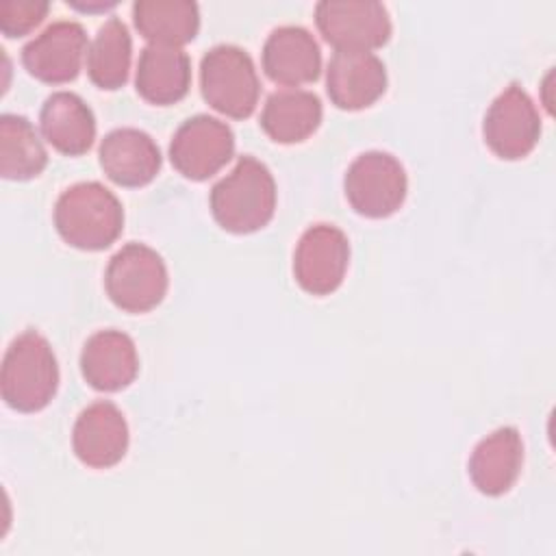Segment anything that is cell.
<instances>
[{"label": "cell", "instance_id": "cell-1", "mask_svg": "<svg viewBox=\"0 0 556 556\" xmlns=\"http://www.w3.org/2000/svg\"><path fill=\"white\" fill-rule=\"evenodd\" d=\"M274 211V176L267 165L254 156H241L232 172L211 189V213L228 232H254L269 224Z\"/></svg>", "mask_w": 556, "mask_h": 556}, {"label": "cell", "instance_id": "cell-2", "mask_svg": "<svg viewBox=\"0 0 556 556\" xmlns=\"http://www.w3.org/2000/svg\"><path fill=\"white\" fill-rule=\"evenodd\" d=\"M54 226L72 248L98 252L122 235L124 211L115 193L104 185L78 182L59 195Z\"/></svg>", "mask_w": 556, "mask_h": 556}, {"label": "cell", "instance_id": "cell-3", "mask_svg": "<svg viewBox=\"0 0 556 556\" xmlns=\"http://www.w3.org/2000/svg\"><path fill=\"white\" fill-rule=\"evenodd\" d=\"M59 387V365L50 343L35 330L15 337L4 354L0 391L7 406L35 413L50 404Z\"/></svg>", "mask_w": 556, "mask_h": 556}, {"label": "cell", "instance_id": "cell-4", "mask_svg": "<svg viewBox=\"0 0 556 556\" xmlns=\"http://www.w3.org/2000/svg\"><path fill=\"white\" fill-rule=\"evenodd\" d=\"M204 100L226 117H250L258 102V76L250 54L237 46H215L200 63Z\"/></svg>", "mask_w": 556, "mask_h": 556}, {"label": "cell", "instance_id": "cell-5", "mask_svg": "<svg viewBox=\"0 0 556 556\" xmlns=\"http://www.w3.org/2000/svg\"><path fill=\"white\" fill-rule=\"evenodd\" d=\"M167 267L143 243H128L106 265L104 289L111 302L128 313L152 311L167 293Z\"/></svg>", "mask_w": 556, "mask_h": 556}, {"label": "cell", "instance_id": "cell-6", "mask_svg": "<svg viewBox=\"0 0 556 556\" xmlns=\"http://www.w3.org/2000/svg\"><path fill=\"white\" fill-rule=\"evenodd\" d=\"M345 198L365 217L380 219L393 215L406 198L408 180L402 163L389 152H365L345 172Z\"/></svg>", "mask_w": 556, "mask_h": 556}, {"label": "cell", "instance_id": "cell-7", "mask_svg": "<svg viewBox=\"0 0 556 556\" xmlns=\"http://www.w3.org/2000/svg\"><path fill=\"white\" fill-rule=\"evenodd\" d=\"M315 24L337 52H371L391 37L389 13L374 0H324L315 7Z\"/></svg>", "mask_w": 556, "mask_h": 556}, {"label": "cell", "instance_id": "cell-8", "mask_svg": "<svg viewBox=\"0 0 556 556\" xmlns=\"http://www.w3.org/2000/svg\"><path fill=\"white\" fill-rule=\"evenodd\" d=\"M486 146L506 161L528 156L541 135V119L530 96L519 87H506L489 106L482 124Z\"/></svg>", "mask_w": 556, "mask_h": 556}, {"label": "cell", "instance_id": "cell-9", "mask_svg": "<svg viewBox=\"0 0 556 556\" xmlns=\"http://www.w3.org/2000/svg\"><path fill=\"white\" fill-rule=\"evenodd\" d=\"M232 152V130L211 115L189 117L169 143L172 165L191 180H206L217 174L230 161Z\"/></svg>", "mask_w": 556, "mask_h": 556}, {"label": "cell", "instance_id": "cell-10", "mask_svg": "<svg viewBox=\"0 0 556 556\" xmlns=\"http://www.w3.org/2000/svg\"><path fill=\"white\" fill-rule=\"evenodd\" d=\"M350 243L332 224H315L298 241L293 274L298 285L313 295L332 293L348 271Z\"/></svg>", "mask_w": 556, "mask_h": 556}, {"label": "cell", "instance_id": "cell-11", "mask_svg": "<svg viewBox=\"0 0 556 556\" xmlns=\"http://www.w3.org/2000/svg\"><path fill=\"white\" fill-rule=\"evenodd\" d=\"M87 35L76 22H54L22 50V63L41 83L61 85L78 76L87 48Z\"/></svg>", "mask_w": 556, "mask_h": 556}, {"label": "cell", "instance_id": "cell-12", "mask_svg": "<svg viewBox=\"0 0 556 556\" xmlns=\"http://www.w3.org/2000/svg\"><path fill=\"white\" fill-rule=\"evenodd\" d=\"M72 447L87 467L109 469L117 465L128 450V424L122 410L106 400L87 406L74 424Z\"/></svg>", "mask_w": 556, "mask_h": 556}, {"label": "cell", "instance_id": "cell-13", "mask_svg": "<svg viewBox=\"0 0 556 556\" xmlns=\"http://www.w3.org/2000/svg\"><path fill=\"white\" fill-rule=\"evenodd\" d=\"M326 89L334 106L361 111L387 89L384 63L374 52H334L326 70Z\"/></svg>", "mask_w": 556, "mask_h": 556}, {"label": "cell", "instance_id": "cell-14", "mask_svg": "<svg viewBox=\"0 0 556 556\" xmlns=\"http://www.w3.org/2000/svg\"><path fill=\"white\" fill-rule=\"evenodd\" d=\"M263 70L269 80L285 87L317 80L321 52L315 37L302 26H280L271 30L263 46Z\"/></svg>", "mask_w": 556, "mask_h": 556}, {"label": "cell", "instance_id": "cell-15", "mask_svg": "<svg viewBox=\"0 0 556 556\" xmlns=\"http://www.w3.org/2000/svg\"><path fill=\"white\" fill-rule=\"evenodd\" d=\"M100 165L119 187H143L161 169V150L137 128H115L100 143Z\"/></svg>", "mask_w": 556, "mask_h": 556}, {"label": "cell", "instance_id": "cell-16", "mask_svg": "<svg viewBox=\"0 0 556 556\" xmlns=\"http://www.w3.org/2000/svg\"><path fill=\"white\" fill-rule=\"evenodd\" d=\"M80 371L98 391L126 389L137 371L139 356L132 339L119 330H100L87 339L80 352Z\"/></svg>", "mask_w": 556, "mask_h": 556}, {"label": "cell", "instance_id": "cell-17", "mask_svg": "<svg viewBox=\"0 0 556 556\" xmlns=\"http://www.w3.org/2000/svg\"><path fill=\"white\" fill-rule=\"evenodd\" d=\"M523 463V443L515 428H497L484 437L471 452L469 476L484 495L506 493L519 478Z\"/></svg>", "mask_w": 556, "mask_h": 556}, {"label": "cell", "instance_id": "cell-18", "mask_svg": "<svg viewBox=\"0 0 556 556\" xmlns=\"http://www.w3.org/2000/svg\"><path fill=\"white\" fill-rule=\"evenodd\" d=\"M135 85L143 100L159 106L182 100L191 85L189 56L174 46H146L139 54Z\"/></svg>", "mask_w": 556, "mask_h": 556}, {"label": "cell", "instance_id": "cell-19", "mask_svg": "<svg viewBox=\"0 0 556 556\" xmlns=\"http://www.w3.org/2000/svg\"><path fill=\"white\" fill-rule=\"evenodd\" d=\"M43 139L61 154H85L96 139V119L91 109L72 91L52 93L39 115Z\"/></svg>", "mask_w": 556, "mask_h": 556}, {"label": "cell", "instance_id": "cell-20", "mask_svg": "<svg viewBox=\"0 0 556 556\" xmlns=\"http://www.w3.org/2000/svg\"><path fill=\"white\" fill-rule=\"evenodd\" d=\"M319 122V98L302 89H285L271 93L261 113V126L265 135L276 143H300L317 130Z\"/></svg>", "mask_w": 556, "mask_h": 556}, {"label": "cell", "instance_id": "cell-21", "mask_svg": "<svg viewBox=\"0 0 556 556\" xmlns=\"http://www.w3.org/2000/svg\"><path fill=\"white\" fill-rule=\"evenodd\" d=\"M132 20L141 37L154 46L180 48L200 28L198 4L189 0H137Z\"/></svg>", "mask_w": 556, "mask_h": 556}, {"label": "cell", "instance_id": "cell-22", "mask_svg": "<svg viewBox=\"0 0 556 556\" xmlns=\"http://www.w3.org/2000/svg\"><path fill=\"white\" fill-rule=\"evenodd\" d=\"M48 163L46 148L22 115L0 117V174L7 180H28L43 172Z\"/></svg>", "mask_w": 556, "mask_h": 556}, {"label": "cell", "instance_id": "cell-23", "mask_svg": "<svg viewBox=\"0 0 556 556\" xmlns=\"http://www.w3.org/2000/svg\"><path fill=\"white\" fill-rule=\"evenodd\" d=\"M132 43L122 20L111 17L100 28L87 52V72L96 87L119 89L128 80Z\"/></svg>", "mask_w": 556, "mask_h": 556}, {"label": "cell", "instance_id": "cell-24", "mask_svg": "<svg viewBox=\"0 0 556 556\" xmlns=\"http://www.w3.org/2000/svg\"><path fill=\"white\" fill-rule=\"evenodd\" d=\"M50 4L41 0H9L0 4V30L7 37H24L48 15Z\"/></svg>", "mask_w": 556, "mask_h": 556}]
</instances>
